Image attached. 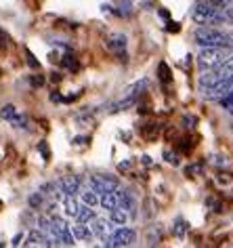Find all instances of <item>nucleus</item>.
Returning a JSON list of instances; mask_svg holds the SVG:
<instances>
[{
	"label": "nucleus",
	"mask_w": 233,
	"mask_h": 248,
	"mask_svg": "<svg viewBox=\"0 0 233 248\" xmlns=\"http://www.w3.org/2000/svg\"><path fill=\"white\" fill-rule=\"evenodd\" d=\"M191 19L200 26H233V17L218 11L212 4V0H200L198 4L191 9Z\"/></svg>",
	"instance_id": "obj_1"
},
{
	"label": "nucleus",
	"mask_w": 233,
	"mask_h": 248,
	"mask_svg": "<svg viewBox=\"0 0 233 248\" xmlns=\"http://www.w3.org/2000/svg\"><path fill=\"white\" fill-rule=\"evenodd\" d=\"M193 38L200 46H231L233 48V34L223 32L214 26H200L193 32Z\"/></svg>",
	"instance_id": "obj_2"
},
{
	"label": "nucleus",
	"mask_w": 233,
	"mask_h": 248,
	"mask_svg": "<svg viewBox=\"0 0 233 248\" xmlns=\"http://www.w3.org/2000/svg\"><path fill=\"white\" fill-rule=\"evenodd\" d=\"M233 53L231 46H202L198 53V65L202 70H214L218 63L229 57Z\"/></svg>",
	"instance_id": "obj_3"
},
{
	"label": "nucleus",
	"mask_w": 233,
	"mask_h": 248,
	"mask_svg": "<svg viewBox=\"0 0 233 248\" xmlns=\"http://www.w3.org/2000/svg\"><path fill=\"white\" fill-rule=\"evenodd\" d=\"M51 240L55 246H72L73 242H76L72 235V229L63 217L51 215Z\"/></svg>",
	"instance_id": "obj_4"
},
{
	"label": "nucleus",
	"mask_w": 233,
	"mask_h": 248,
	"mask_svg": "<svg viewBox=\"0 0 233 248\" xmlns=\"http://www.w3.org/2000/svg\"><path fill=\"white\" fill-rule=\"evenodd\" d=\"M134 242H137V232H134L132 227L120 225L118 229H114V232L103 240V244L107 248H122V246H132Z\"/></svg>",
	"instance_id": "obj_5"
},
{
	"label": "nucleus",
	"mask_w": 233,
	"mask_h": 248,
	"mask_svg": "<svg viewBox=\"0 0 233 248\" xmlns=\"http://www.w3.org/2000/svg\"><path fill=\"white\" fill-rule=\"evenodd\" d=\"M88 187L95 189L97 194H105V191H116L120 187L118 177L114 175H90L88 177Z\"/></svg>",
	"instance_id": "obj_6"
},
{
	"label": "nucleus",
	"mask_w": 233,
	"mask_h": 248,
	"mask_svg": "<svg viewBox=\"0 0 233 248\" xmlns=\"http://www.w3.org/2000/svg\"><path fill=\"white\" fill-rule=\"evenodd\" d=\"M80 187H82V179L78 175H65L61 177L57 183H55V189L59 191V196H76L80 194Z\"/></svg>",
	"instance_id": "obj_7"
},
{
	"label": "nucleus",
	"mask_w": 233,
	"mask_h": 248,
	"mask_svg": "<svg viewBox=\"0 0 233 248\" xmlns=\"http://www.w3.org/2000/svg\"><path fill=\"white\" fill-rule=\"evenodd\" d=\"M116 196H118V206L124 208L128 215H131V219L134 215H137V200H134V194L131 189H122L118 187L116 189Z\"/></svg>",
	"instance_id": "obj_8"
},
{
	"label": "nucleus",
	"mask_w": 233,
	"mask_h": 248,
	"mask_svg": "<svg viewBox=\"0 0 233 248\" xmlns=\"http://www.w3.org/2000/svg\"><path fill=\"white\" fill-rule=\"evenodd\" d=\"M126 42H128V40H126L124 34L116 32V34H109V36H107L105 46H107L112 53L118 55V57H126Z\"/></svg>",
	"instance_id": "obj_9"
},
{
	"label": "nucleus",
	"mask_w": 233,
	"mask_h": 248,
	"mask_svg": "<svg viewBox=\"0 0 233 248\" xmlns=\"http://www.w3.org/2000/svg\"><path fill=\"white\" fill-rule=\"evenodd\" d=\"M88 225H90V232H93V235H97L101 242L114 232V223L109 221V219L105 221V219H99V217H95V219L90 221Z\"/></svg>",
	"instance_id": "obj_10"
},
{
	"label": "nucleus",
	"mask_w": 233,
	"mask_h": 248,
	"mask_svg": "<svg viewBox=\"0 0 233 248\" xmlns=\"http://www.w3.org/2000/svg\"><path fill=\"white\" fill-rule=\"evenodd\" d=\"M72 235H73V240H80V242H90L95 238L93 232H90V227H88V223H80V221H76V225H72Z\"/></svg>",
	"instance_id": "obj_11"
},
{
	"label": "nucleus",
	"mask_w": 233,
	"mask_h": 248,
	"mask_svg": "<svg viewBox=\"0 0 233 248\" xmlns=\"http://www.w3.org/2000/svg\"><path fill=\"white\" fill-rule=\"evenodd\" d=\"M26 246H53V242L46 238L44 233L40 232L38 227L32 229V232L28 233V238H26Z\"/></svg>",
	"instance_id": "obj_12"
},
{
	"label": "nucleus",
	"mask_w": 233,
	"mask_h": 248,
	"mask_svg": "<svg viewBox=\"0 0 233 248\" xmlns=\"http://www.w3.org/2000/svg\"><path fill=\"white\" fill-rule=\"evenodd\" d=\"M97 217V213H95V208L93 206H87V204H82L80 202V206H78V213H76V217L73 219L76 221H80V223H90Z\"/></svg>",
	"instance_id": "obj_13"
},
{
	"label": "nucleus",
	"mask_w": 233,
	"mask_h": 248,
	"mask_svg": "<svg viewBox=\"0 0 233 248\" xmlns=\"http://www.w3.org/2000/svg\"><path fill=\"white\" fill-rule=\"evenodd\" d=\"M99 206L105 208L107 213L118 206V196H116V191H105V194H99Z\"/></svg>",
	"instance_id": "obj_14"
},
{
	"label": "nucleus",
	"mask_w": 233,
	"mask_h": 248,
	"mask_svg": "<svg viewBox=\"0 0 233 248\" xmlns=\"http://www.w3.org/2000/svg\"><path fill=\"white\" fill-rule=\"evenodd\" d=\"M128 219H131V215H128L124 208L116 206L114 210H109V221H112L114 225H126Z\"/></svg>",
	"instance_id": "obj_15"
},
{
	"label": "nucleus",
	"mask_w": 233,
	"mask_h": 248,
	"mask_svg": "<svg viewBox=\"0 0 233 248\" xmlns=\"http://www.w3.org/2000/svg\"><path fill=\"white\" fill-rule=\"evenodd\" d=\"M147 86H149V80L147 78H143V80H139V82H134V84H131L126 89V93H124V97H137L139 99V95L143 93Z\"/></svg>",
	"instance_id": "obj_16"
},
{
	"label": "nucleus",
	"mask_w": 233,
	"mask_h": 248,
	"mask_svg": "<svg viewBox=\"0 0 233 248\" xmlns=\"http://www.w3.org/2000/svg\"><path fill=\"white\" fill-rule=\"evenodd\" d=\"M78 206H80V202L76 200V196H63V210L67 217H76Z\"/></svg>",
	"instance_id": "obj_17"
},
{
	"label": "nucleus",
	"mask_w": 233,
	"mask_h": 248,
	"mask_svg": "<svg viewBox=\"0 0 233 248\" xmlns=\"http://www.w3.org/2000/svg\"><path fill=\"white\" fill-rule=\"evenodd\" d=\"M80 202L82 204H87V206H97V204H99V194H97L95 189H84V191H80Z\"/></svg>",
	"instance_id": "obj_18"
},
{
	"label": "nucleus",
	"mask_w": 233,
	"mask_h": 248,
	"mask_svg": "<svg viewBox=\"0 0 233 248\" xmlns=\"http://www.w3.org/2000/svg\"><path fill=\"white\" fill-rule=\"evenodd\" d=\"M187 229H189V223L183 219V217H176V219H175V225H173V233L176 235V238H185Z\"/></svg>",
	"instance_id": "obj_19"
},
{
	"label": "nucleus",
	"mask_w": 233,
	"mask_h": 248,
	"mask_svg": "<svg viewBox=\"0 0 233 248\" xmlns=\"http://www.w3.org/2000/svg\"><path fill=\"white\" fill-rule=\"evenodd\" d=\"M218 103H220V108H223L225 111L233 114V89L227 91L225 95H220V97H218Z\"/></svg>",
	"instance_id": "obj_20"
},
{
	"label": "nucleus",
	"mask_w": 233,
	"mask_h": 248,
	"mask_svg": "<svg viewBox=\"0 0 233 248\" xmlns=\"http://www.w3.org/2000/svg\"><path fill=\"white\" fill-rule=\"evenodd\" d=\"M212 4L217 7L218 11H223V13L231 15L233 17V0H212Z\"/></svg>",
	"instance_id": "obj_21"
},
{
	"label": "nucleus",
	"mask_w": 233,
	"mask_h": 248,
	"mask_svg": "<svg viewBox=\"0 0 233 248\" xmlns=\"http://www.w3.org/2000/svg\"><path fill=\"white\" fill-rule=\"evenodd\" d=\"M158 78H160V80H162V82H164V84H170V80H173V74H170V70H168V65H166V63H164V61H162V63H160V65H158Z\"/></svg>",
	"instance_id": "obj_22"
},
{
	"label": "nucleus",
	"mask_w": 233,
	"mask_h": 248,
	"mask_svg": "<svg viewBox=\"0 0 233 248\" xmlns=\"http://www.w3.org/2000/svg\"><path fill=\"white\" fill-rule=\"evenodd\" d=\"M28 202H29V208H40L42 202H44V194H42V191H36V194H32L28 198Z\"/></svg>",
	"instance_id": "obj_23"
},
{
	"label": "nucleus",
	"mask_w": 233,
	"mask_h": 248,
	"mask_svg": "<svg viewBox=\"0 0 233 248\" xmlns=\"http://www.w3.org/2000/svg\"><path fill=\"white\" fill-rule=\"evenodd\" d=\"M0 116H2L4 120H9V122H11V120H13V118L17 116V108H15V105H11V103H9V105H4V108L0 109Z\"/></svg>",
	"instance_id": "obj_24"
},
{
	"label": "nucleus",
	"mask_w": 233,
	"mask_h": 248,
	"mask_svg": "<svg viewBox=\"0 0 233 248\" xmlns=\"http://www.w3.org/2000/svg\"><path fill=\"white\" fill-rule=\"evenodd\" d=\"M61 63H63V67H67V70H72V72L78 70V61H76V57H73V55H63Z\"/></svg>",
	"instance_id": "obj_25"
},
{
	"label": "nucleus",
	"mask_w": 233,
	"mask_h": 248,
	"mask_svg": "<svg viewBox=\"0 0 233 248\" xmlns=\"http://www.w3.org/2000/svg\"><path fill=\"white\" fill-rule=\"evenodd\" d=\"M185 172H187V175H198V172H202V164H191V166H187Z\"/></svg>",
	"instance_id": "obj_26"
},
{
	"label": "nucleus",
	"mask_w": 233,
	"mask_h": 248,
	"mask_svg": "<svg viewBox=\"0 0 233 248\" xmlns=\"http://www.w3.org/2000/svg\"><path fill=\"white\" fill-rule=\"evenodd\" d=\"M164 156H166V162H170V164H179V160H176V154H170L168 150L164 152Z\"/></svg>",
	"instance_id": "obj_27"
},
{
	"label": "nucleus",
	"mask_w": 233,
	"mask_h": 248,
	"mask_svg": "<svg viewBox=\"0 0 233 248\" xmlns=\"http://www.w3.org/2000/svg\"><path fill=\"white\" fill-rule=\"evenodd\" d=\"M26 55H28V63H29V65H32V67H36V70H38V67H40V63H38V61H36V59H34V55H32V53H29V51H26Z\"/></svg>",
	"instance_id": "obj_28"
},
{
	"label": "nucleus",
	"mask_w": 233,
	"mask_h": 248,
	"mask_svg": "<svg viewBox=\"0 0 233 248\" xmlns=\"http://www.w3.org/2000/svg\"><path fill=\"white\" fill-rule=\"evenodd\" d=\"M7 45H9V34L0 30V46H7Z\"/></svg>",
	"instance_id": "obj_29"
},
{
	"label": "nucleus",
	"mask_w": 233,
	"mask_h": 248,
	"mask_svg": "<svg viewBox=\"0 0 233 248\" xmlns=\"http://www.w3.org/2000/svg\"><path fill=\"white\" fill-rule=\"evenodd\" d=\"M21 240H23V233H17L15 238H13V242H11V244H13V246H19V244H21Z\"/></svg>",
	"instance_id": "obj_30"
},
{
	"label": "nucleus",
	"mask_w": 233,
	"mask_h": 248,
	"mask_svg": "<svg viewBox=\"0 0 233 248\" xmlns=\"http://www.w3.org/2000/svg\"><path fill=\"white\" fill-rule=\"evenodd\" d=\"M42 82H44V78H42V76H38V78H32V84H34V86H40Z\"/></svg>",
	"instance_id": "obj_31"
},
{
	"label": "nucleus",
	"mask_w": 233,
	"mask_h": 248,
	"mask_svg": "<svg viewBox=\"0 0 233 248\" xmlns=\"http://www.w3.org/2000/svg\"><path fill=\"white\" fill-rule=\"evenodd\" d=\"M38 147H40V152H42V154H44V158H48V147H46L44 143H40Z\"/></svg>",
	"instance_id": "obj_32"
},
{
	"label": "nucleus",
	"mask_w": 233,
	"mask_h": 248,
	"mask_svg": "<svg viewBox=\"0 0 233 248\" xmlns=\"http://www.w3.org/2000/svg\"><path fill=\"white\" fill-rule=\"evenodd\" d=\"M173 23H175V21H173ZM166 30H168V32H179L181 28H179V26H176V23H175V26H168Z\"/></svg>",
	"instance_id": "obj_33"
}]
</instances>
